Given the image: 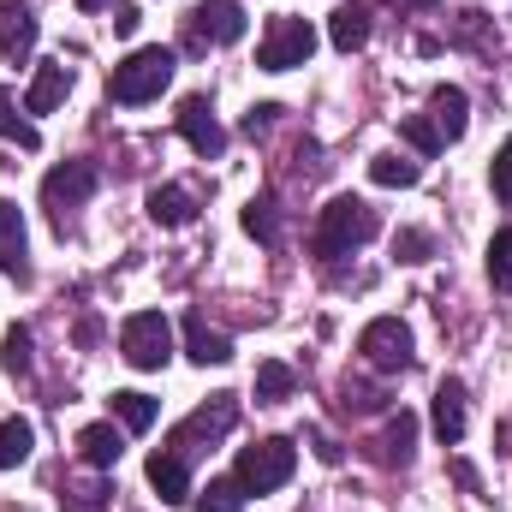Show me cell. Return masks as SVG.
<instances>
[{"mask_svg":"<svg viewBox=\"0 0 512 512\" xmlns=\"http://www.w3.org/2000/svg\"><path fill=\"white\" fill-rule=\"evenodd\" d=\"M96 185H102L96 161H60V167L42 179V203H48V209H54V221L66 227V215H72V209H84V203L96 197Z\"/></svg>","mask_w":512,"mask_h":512,"instance_id":"8","label":"cell"},{"mask_svg":"<svg viewBox=\"0 0 512 512\" xmlns=\"http://www.w3.org/2000/svg\"><path fill=\"white\" fill-rule=\"evenodd\" d=\"M245 36V6L239 0H203L197 12H191V42L197 48H227V42H239Z\"/></svg>","mask_w":512,"mask_h":512,"instance_id":"9","label":"cell"},{"mask_svg":"<svg viewBox=\"0 0 512 512\" xmlns=\"http://www.w3.org/2000/svg\"><path fill=\"white\" fill-rule=\"evenodd\" d=\"M120 352H126L131 370H167V358H173V322H167L161 310H137V316H126Z\"/></svg>","mask_w":512,"mask_h":512,"instance_id":"6","label":"cell"},{"mask_svg":"<svg viewBox=\"0 0 512 512\" xmlns=\"http://www.w3.org/2000/svg\"><path fill=\"white\" fill-rule=\"evenodd\" d=\"M78 6H84V12H102V6H114V0H78Z\"/></svg>","mask_w":512,"mask_h":512,"instance_id":"40","label":"cell"},{"mask_svg":"<svg viewBox=\"0 0 512 512\" xmlns=\"http://www.w3.org/2000/svg\"><path fill=\"white\" fill-rule=\"evenodd\" d=\"M0 364H6L12 376H24V370H30V328H18V322L6 328V340H0Z\"/></svg>","mask_w":512,"mask_h":512,"instance_id":"31","label":"cell"},{"mask_svg":"<svg viewBox=\"0 0 512 512\" xmlns=\"http://www.w3.org/2000/svg\"><path fill=\"white\" fill-rule=\"evenodd\" d=\"M489 280H495L501 292H512V227H501V233L489 239Z\"/></svg>","mask_w":512,"mask_h":512,"instance_id":"30","label":"cell"},{"mask_svg":"<svg viewBox=\"0 0 512 512\" xmlns=\"http://www.w3.org/2000/svg\"><path fill=\"white\" fill-rule=\"evenodd\" d=\"M179 137H185L203 161H215V155L227 149V131H221V120H215L209 96H185V102H179Z\"/></svg>","mask_w":512,"mask_h":512,"instance_id":"10","label":"cell"},{"mask_svg":"<svg viewBox=\"0 0 512 512\" xmlns=\"http://www.w3.org/2000/svg\"><path fill=\"white\" fill-rule=\"evenodd\" d=\"M173 48H137L126 54L120 66H114V78H108V96L114 102H126V108H143V102H155L167 84H173Z\"/></svg>","mask_w":512,"mask_h":512,"instance_id":"2","label":"cell"},{"mask_svg":"<svg viewBox=\"0 0 512 512\" xmlns=\"http://www.w3.org/2000/svg\"><path fill=\"white\" fill-rule=\"evenodd\" d=\"M411 453H417V411H393L387 429L376 435V459L382 465H411Z\"/></svg>","mask_w":512,"mask_h":512,"instance_id":"18","label":"cell"},{"mask_svg":"<svg viewBox=\"0 0 512 512\" xmlns=\"http://www.w3.org/2000/svg\"><path fill=\"white\" fill-rule=\"evenodd\" d=\"M149 489L161 495V507H185L191 501V477H185V459H173L167 447L149 453Z\"/></svg>","mask_w":512,"mask_h":512,"instance_id":"14","label":"cell"},{"mask_svg":"<svg viewBox=\"0 0 512 512\" xmlns=\"http://www.w3.org/2000/svg\"><path fill=\"white\" fill-rule=\"evenodd\" d=\"M382 233L376 209L364 197H334L322 215H316V256H352L358 245H370Z\"/></svg>","mask_w":512,"mask_h":512,"instance_id":"1","label":"cell"},{"mask_svg":"<svg viewBox=\"0 0 512 512\" xmlns=\"http://www.w3.org/2000/svg\"><path fill=\"white\" fill-rule=\"evenodd\" d=\"M78 453H84L90 471H114L120 453H126V435L114 423H90V429H78Z\"/></svg>","mask_w":512,"mask_h":512,"instance_id":"17","label":"cell"},{"mask_svg":"<svg viewBox=\"0 0 512 512\" xmlns=\"http://www.w3.org/2000/svg\"><path fill=\"white\" fill-rule=\"evenodd\" d=\"M0 268L12 274H24V215H18V203H6L0 197Z\"/></svg>","mask_w":512,"mask_h":512,"instance_id":"22","label":"cell"},{"mask_svg":"<svg viewBox=\"0 0 512 512\" xmlns=\"http://www.w3.org/2000/svg\"><path fill=\"white\" fill-rule=\"evenodd\" d=\"M30 447H36V429L24 417H6L0 423V471H18L30 459Z\"/></svg>","mask_w":512,"mask_h":512,"instance_id":"25","label":"cell"},{"mask_svg":"<svg viewBox=\"0 0 512 512\" xmlns=\"http://www.w3.org/2000/svg\"><path fill=\"white\" fill-rule=\"evenodd\" d=\"M114 30H120V36H131V30H137V6L114 0Z\"/></svg>","mask_w":512,"mask_h":512,"instance_id":"38","label":"cell"},{"mask_svg":"<svg viewBox=\"0 0 512 512\" xmlns=\"http://www.w3.org/2000/svg\"><path fill=\"white\" fill-rule=\"evenodd\" d=\"M489 179H495V197L512 209V137L495 149V167H489Z\"/></svg>","mask_w":512,"mask_h":512,"instance_id":"35","label":"cell"},{"mask_svg":"<svg viewBox=\"0 0 512 512\" xmlns=\"http://www.w3.org/2000/svg\"><path fill=\"white\" fill-rule=\"evenodd\" d=\"M358 352H364V364H370V370H382V376H405V370L417 364L411 328H405L399 316H376V322H364Z\"/></svg>","mask_w":512,"mask_h":512,"instance_id":"7","label":"cell"},{"mask_svg":"<svg viewBox=\"0 0 512 512\" xmlns=\"http://www.w3.org/2000/svg\"><path fill=\"white\" fill-rule=\"evenodd\" d=\"M310 447H316V459H322V465H340V447H334L322 429H310Z\"/></svg>","mask_w":512,"mask_h":512,"instance_id":"37","label":"cell"},{"mask_svg":"<svg viewBox=\"0 0 512 512\" xmlns=\"http://www.w3.org/2000/svg\"><path fill=\"white\" fill-rule=\"evenodd\" d=\"M382 6H399V12H435V0H382Z\"/></svg>","mask_w":512,"mask_h":512,"instance_id":"39","label":"cell"},{"mask_svg":"<svg viewBox=\"0 0 512 512\" xmlns=\"http://www.w3.org/2000/svg\"><path fill=\"white\" fill-rule=\"evenodd\" d=\"M429 126L441 131V143H459V137H465V126H471V102H465L459 84H435V90H429Z\"/></svg>","mask_w":512,"mask_h":512,"instance_id":"12","label":"cell"},{"mask_svg":"<svg viewBox=\"0 0 512 512\" xmlns=\"http://www.w3.org/2000/svg\"><path fill=\"white\" fill-rule=\"evenodd\" d=\"M114 417L126 423L131 435H143V429H155V417H161V405H155L149 393H137V387H126V393H114Z\"/></svg>","mask_w":512,"mask_h":512,"instance_id":"26","label":"cell"},{"mask_svg":"<svg viewBox=\"0 0 512 512\" xmlns=\"http://www.w3.org/2000/svg\"><path fill=\"white\" fill-rule=\"evenodd\" d=\"M149 221L155 227H191L197 221V197L185 185H161V191H149Z\"/></svg>","mask_w":512,"mask_h":512,"instance_id":"19","label":"cell"},{"mask_svg":"<svg viewBox=\"0 0 512 512\" xmlns=\"http://www.w3.org/2000/svg\"><path fill=\"white\" fill-rule=\"evenodd\" d=\"M114 501V483L108 477H90V483H66V512H102Z\"/></svg>","mask_w":512,"mask_h":512,"instance_id":"28","label":"cell"},{"mask_svg":"<svg viewBox=\"0 0 512 512\" xmlns=\"http://www.w3.org/2000/svg\"><path fill=\"white\" fill-rule=\"evenodd\" d=\"M292 387H298V376H292L280 358L256 364V405H280V399H292Z\"/></svg>","mask_w":512,"mask_h":512,"instance_id":"27","label":"cell"},{"mask_svg":"<svg viewBox=\"0 0 512 512\" xmlns=\"http://www.w3.org/2000/svg\"><path fill=\"white\" fill-rule=\"evenodd\" d=\"M0 137H12V143H24V149H36L42 143V131L30 126V120H18V108H12V96L0 90Z\"/></svg>","mask_w":512,"mask_h":512,"instance_id":"32","label":"cell"},{"mask_svg":"<svg viewBox=\"0 0 512 512\" xmlns=\"http://www.w3.org/2000/svg\"><path fill=\"white\" fill-rule=\"evenodd\" d=\"M399 137H405V143H411V149H417V155H441V149H447V143H441V131L429 126V120H423V114H411V120H405V126H399Z\"/></svg>","mask_w":512,"mask_h":512,"instance_id":"33","label":"cell"},{"mask_svg":"<svg viewBox=\"0 0 512 512\" xmlns=\"http://www.w3.org/2000/svg\"><path fill=\"white\" fill-rule=\"evenodd\" d=\"M245 233L256 245H280V203H274V191H262V197L245 203Z\"/></svg>","mask_w":512,"mask_h":512,"instance_id":"24","label":"cell"},{"mask_svg":"<svg viewBox=\"0 0 512 512\" xmlns=\"http://www.w3.org/2000/svg\"><path fill=\"white\" fill-rule=\"evenodd\" d=\"M340 411H387V393L346 376V382H340Z\"/></svg>","mask_w":512,"mask_h":512,"instance_id":"29","label":"cell"},{"mask_svg":"<svg viewBox=\"0 0 512 512\" xmlns=\"http://www.w3.org/2000/svg\"><path fill=\"white\" fill-rule=\"evenodd\" d=\"M292 471H298V447L286 441V435H268V441H256L239 453V483H245V495H274V489H286L292 483Z\"/></svg>","mask_w":512,"mask_h":512,"instance_id":"4","label":"cell"},{"mask_svg":"<svg viewBox=\"0 0 512 512\" xmlns=\"http://www.w3.org/2000/svg\"><path fill=\"white\" fill-rule=\"evenodd\" d=\"M66 90H72V72H66V60H42V66H36V78H30L24 114H54V108L66 102Z\"/></svg>","mask_w":512,"mask_h":512,"instance_id":"13","label":"cell"},{"mask_svg":"<svg viewBox=\"0 0 512 512\" xmlns=\"http://www.w3.org/2000/svg\"><path fill=\"white\" fill-rule=\"evenodd\" d=\"M435 435L447 441V447H459L465 441V423H471V411H465V382H441L435 387Z\"/></svg>","mask_w":512,"mask_h":512,"instance_id":"15","label":"cell"},{"mask_svg":"<svg viewBox=\"0 0 512 512\" xmlns=\"http://www.w3.org/2000/svg\"><path fill=\"white\" fill-rule=\"evenodd\" d=\"M36 36H42L36 12H30L24 0H6V6H0V60H30Z\"/></svg>","mask_w":512,"mask_h":512,"instance_id":"11","label":"cell"},{"mask_svg":"<svg viewBox=\"0 0 512 512\" xmlns=\"http://www.w3.org/2000/svg\"><path fill=\"white\" fill-rule=\"evenodd\" d=\"M370 30H376V24H370V6H340V12L328 18V42H334L340 54H358V48L370 42Z\"/></svg>","mask_w":512,"mask_h":512,"instance_id":"20","label":"cell"},{"mask_svg":"<svg viewBox=\"0 0 512 512\" xmlns=\"http://www.w3.org/2000/svg\"><path fill=\"white\" fill-rule=\"evenodd\" d=\"M316 54V30H310V18H268V30H262V42H256V66L262 72H292V66H304Z\"/></svg>","mask_w":512,"mask_h":512,"instance_id":"5","label":"cell"},{"mask_svg":"<svg viewBox=\"0 0 512 512\" xmlns=\"http://www.w3.org/2000/svg\"><path fill=\"white\" fill-rule=\"evenodd\" d=\"M393 256H399V262H429V256H435V239L417 233V227H405V233H393Z\"/></svg>","mask_w":512,"mask_h":512,"instance_id":"34","label":"cell"},{"mask_svg":"<svg viewBox=\"0 0 512 512\" xmlns=\"http://www.w3.org/2000/svg\"><path fill=\"white\" fill-rule=\"evenodd\" d=\"M274 120H280V108H274V102H256L251 114H245V137H268Z\"/></svg>","mask_w":512,"mask_h":512,"instance_id":"36","label":"cell"},{"mask_svg":"<svg viewBox=\"0 0 512 512\" xmlns=\"http://www.w3.org/2000/svg\"><path fill=\"white\" fill-rule=\"evenodd\" d=\"M185 352H191V364H233V340L221 334V328H209L203 316H185Z\"/></svg>","mask_w":512,"mask_h":512,"instance_id":"16","label":"cell"},{"mask_svg":"<svg viewBox=\"0 0 512 512\" xmlns=\"http://www.w3.org/2000/svg\"><path fill=\"white\" fill-rule=\"evenodd\" d=\"M233 423H239V393H215L209 405H197V411H191V417L167 435V453L191 465V459H197V453H209V447H215Z\"/></svg>","mask_w":512,"mask_h":512,"instance_id":"3","label":"cell"},{"mask_svg":"<svg viewBox=\"0 0 512 512\" xmlns=\"http://www.w3.org/2000/svg\"><path fill=\"white\" fill-rule=\"evenodd\" d=\"M197 512H245V483L239 477H209V489H191Z\"/></svg>","mask_w":512,"mask_h":512,"instance_id":"21","label":"cell"},{"mask_svg":"<svg viewBox=\"0 0 512 512\" xmlns=\"http://www.w3.org/2000/svg\"><path fill=\"white\" fill-rule=\"evenodd\" d=\"M370 179L387 185V191H411V185L423 179V161H411V155H393V149H387V155L370 161Z\"/></svg>","mask_w":512,"mask_h":512,"instance_id":"23","label":"cell"}]
</instances>
